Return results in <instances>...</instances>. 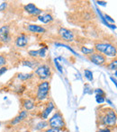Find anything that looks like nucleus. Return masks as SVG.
<instances>
[{
  "mask_svg": "<svg viewBox=\"0 0 117 132\" xmlns=\"http://www.w3.org/2000/svg\"><path fill=\"white\" fill-rule=\"evenodd\" d=\"M101 124L106 126V128L114 127L116 125V114L112 109H106L103 116L100 119Z\"/></svg>",
  "mask_w": 117,
  "mask_h": 132,
  "instance_id": "f257e3e1",
  "label": "nucleus"
},
{
  "mask_svg": "<svg viewBox=\"0 0 117 132\" xmlns=\"http://www.w3.org/2000/svg\"><path fill=\"white\" fill-rule=\"evenodd\" d=\"M84 76L88 81H93L94 80V77H93V72L91 70L88 69H85L84 71Z\"/></svg>",
  "mask_w": 117,
  "mask_h": 132,
  "instance_id": "f3484780",
  "label": "nucleus"
},
{
  "mask_svg": "<svg viewBox=\"0 0 117 132\" xmlns=\"http://www.w3.org/2000/svg\"><path fill=\"white\" fill-rule=\"evenodd\" d=\"M6 64V59H5V57H3L2 55H0V68L4 67Z\"/></svg>",
  "mask_w": 117,
  "mask_h": 132,
  "instance_id": "bb28decb",
  "label": "nucleus"
},
{
  "mask_svg": "<svg viewBox=\"0 0 117 132\" xmlns=\"http://www.w3.org/2000/svg\"><path fill=\"white\" fill-rule=\"evenodd\" d=\"M108 68L110 70H116V68H117V61H116V59H115V60H114V61H112V62L108 65Z\"/></svg>",
  "mask_w": 117,
  "mask_h": 132,
  "instance_id": "4be33fe9",
  "label": "nucleus"
},
{
  "mask_svg": "<svg viewBox=\"0 0 117 132\" xmlns=\"http://www.w3.org/2000/svg\"><path fill=\"white\" fill-rule=\"evenodd\" d=\"M24 8H25V12H26L27 14H31V15H38L39 16L42 13V11L41 10L40 8H38L34 4H32V3L28 4V5H25Z\"/></svg>",
  "mask_w": 117,
  "mask_h": 132,
  "instance_id": "1a4fd4ad",
  "label": "nucleus"
},
{
  "mask_svg": "<svg viewBox=\"0 0 117 132\" xmlns=\"http://www.w3.org/2000/svg\"><path fill=\"white\" fill-rule=\"evenodd\" d=\"M48 125V122L46 121H42V122H39L36 126V129H42L43 128H45L46 126Z\"/></svg>",
  "mask_w": 117,
  "mask_h": 132,
  "instance_id": "b1692460",
  "label": "nucleus"
},
{
  "mask_svg": "<svg viewBox=\"0 0 117 132\" xmlns=\"http://www.w3.org/2000/svg\"><path fill=\"white\" fill-rule=\"evenodd\" d=\"M97 4L100 5H106V2L105 1H97Z\"/></svg>",
  "mask_w": 117,
  "mask_h": 132,
  "instance_id": "72a5a7b5",
  "label": "nucleus"
},
{
  "mask_svg": "<svg viewBox=\"0 0 117 132\" xmlns=\"http://www.w3.org/2000/svg\"><path fill=\"white\" fill-rule=\"evenodd\" d=\"M55 45H56V46H60V47H65V48H67V49H68V51H71V52L73 53V54H75V55H77L75 51H74L73 50H72L70 47H68V45H65V44H62V43H56V44H55Z\"/></svg>",
  "mask_w": 117,
  "mask_h": 132,
  "instance_id": "393cba45",
  "label": "nucleus"
},
{
  "mask_svg": "<svg viewBox=\"0 0 117 132\" xmlns=\"http://www.w3.org/2000/svg\"><path fill=\"white\" fill-rule=\"evenodd\" d=\"M29 43V39L25 34H21L16 38L15 45L18 48H25Z\"/></svg>",
  "mask_w": 117,
  "mask_h": 132,
  "instance_id": "9d476101",
  "label": "nucleus"
},
{
  "mask_svg": "<svg viewBox=\"0 0 117 132\" xmlns=\"http://www.w3.org/2000/svg\"><path fill=\"white\" fill-rule=\"evenodd\" d=\"M35 74L38 76V77L41 80L46 81V80L51 77V68L46 64L40 65V66L35 69Z\"/></svg>",
  "mask_w": 117,
  "mask_h": 132,
  "instance_id": "39448f33",
  "label": "nucleus"
},
{
  "mask_svg": "<svg viewBox=\"0 0 117 132\" xmlns=\"http://www.w3.org/2000/svg\"><path fill=\"white\" fill-rule=\"evenodd\" d=\"M95 51L94 49H89V48H87V47H82L81 48V52L85 55H91L93 54Z\"/></svg>",
  "mask_w": 117,
  "mask_h": 132,
  "instance_id": "6ab92c4d",
  "label": "nucleus"
},
{
  "mask_svg": "<svg viewBox=\"0 0 117 132\" xmlns=\"http://www.w3.org/2000/svg\"><path fill=\"white\" fill-rule=\"evenodd\" d=\"M96 103H99V104H101V103H105V96L97 95V94H96Z\"/></svg>",
  "mask_w": 117,
  "mask_h": 132,
  "instance_id": "412c9836",
  "label": "nucleus"
},
{
  "mask_svg": "<svg viewBox=\"0 0 117 132\" xmlns=\"http://www.w3.org/2000/svg\"><path fill=\"white\" fill-rule=\"evenodd\" d=\"M38 20L43 23H49L53 21V17L50 14H40L38 16Z\"/></svg>",
  "mask_w": 117,
  "mask_h": 132,
  "instance_id": "4468645a",
  "label": "nucleus"
},
{
  "mask_svg": "<svg viewBox=\"0 0 117 132\" xmlns=\"http://www.w3.org/2000/svg\"><path fill=\"white\" fill-rule=\"evenodd\" d=\"M6 71H7L6 67H2V68H0V76H3Z\"/></svg>",
  "mask_w": 117,
  "mask_h": 132,
  "instance_id": "c756f323",
  "label": "nucleus"
},
{
  "mask_svg": "<svg viewBox=\"0 0 117 132\" xmlns=\"http://www.w3.org/2000/svg\"><path fill=\"white\" fill-rule=\"evenodd\" d=\"M33 77V74H19L18 75V78L23 80V81L28 80L30 78H32Z\"/></svg>",
  "mask_w": 117,
  "mask_h": 132,
  "instance_id": "a211bd4d",
  "label": "nucleus"
},
{
  "mask_svg": "<svg viewBox=\"0 0 117 132\" xmlns=\"http://www.w3.org/2000/svg\"><path fill=\"white\" fill-rule=\"evenodd\" d=\"M0 42L4 43H8L11 42L10 29L8 25H4L0 28Z\"/></svg>",
  "mask_w": 117,
  "mask_h": 132,
  "instance_id": "0eeeda50",
  "label": "nucleus"
},
{
  "mask_svg": "<svg viewBox=\"0 0 117 132\" xmlns=\"http://www.w3.org/2000/svg\"><path fill=\"white\" fill-rule=\"evenodd\" d=\"M27 30L33 33H44L46 31V30L43 27L37 24H29L27 26Z\"/></svg>",
  "mask_w": 117,
  "mask_h": 132,
  "instance_id": "f8f14e48",
  "label": "nucleus"
},
{
  "mask_svg": "<svg viewBox=\"0 0 117 132\" xmlns=\"http://www.w3.org/2000/svg\"><path fill=\"white\" fill-rule=\"evenodd\" d=\"M54 64H55V66H56V68H57V69H58V71L59 72V73L62 74V73H63L62 67H61V65L59 63V60H58L57 59H54Z\"/></svg>",
  "mask_w": 117,
  "mask_h": 132,
  "instance_id": "5701e85b",
  "label": "nucleus"
},
{
  "mask_svg": "<svg viewBox=\"0 0 117 132\" xmlns=\"http://www.w3.org/2000/svg\"><path fill=\"white\" fill-rule=\"evenodd\" d=\"M38 51H39V57H42V59L45 57L46 55H47V48L46 47L41 48L40 50H38Z\"/></svg>",
  "mask_w": 117,
  "mask_h": 132,
  "instance_id": "aec40b11",
  "label": "nucleus"
},
{
  "mask_svg": "<svg viewBox=\"0 0 117 132\" xmlns=\"http://www.w3.org/2000/svg\"><path fill=\"white\" fill-rule=\"evenodd\" d=\"M20 132V131H19ZM25 132H29V131H25Z\"/></svg>",
  "mask_w": 117,
  "mask_h": 132,
  "instance_id": "c9c22d12",
  "label": "nucleus"
},
{
  "mask_svg": "<svg viewBox=\"0 0 117 132\" xmlns=\"http://www.w3.org/2000/svg\"><path fill=\"white\" fill-rule=\"evenodd\" d=\"M6 6H7V3L3 2V3L1 4V5H0V11H5V8H6Z\"/></svg>",
  "mask_w": 117,
  "mask_h": 132,
  "instance_id": "7c9ffc66",
  "label": "nucleus"
},
{
  "mask_svg": "<svg viewBox=\"0 0 117 132\" xmlns=\"http://www.w3.org/2000/svg\"><path fill=\"white\" fill-rule=\"evenodd\" d=\"M51 128H54V129H61L65 127V121L63 116L59 111H57L52 117L49 120V123Z\"/></svg>",
  "mask_w": 117,
  "mask_h": 132,
  "instance_id": "7ed1b4c3",
  "label": "nucleus"
},
{
  "mask_svg": "<svg viewBox=\"0 0 117 132\" xmlns=\"http://www.w3.org/2000/svg\"><path fill=\"white\" fill-rule=\"evenodd\" d=\"M23 65L25 67H28L32 69H34V68H37L40 66V63L37 60H25L23 61Z\"/></svg>",
  "mask_w": 117,
  "mask_h": 132,
  "instance_id": "2eb2a0df",
  "label": "nucleus"
},
{
  "mask_svg": "<svg viewBox=\"0 0 117 132\" xmlns=\"http://www.w3.org/2000/svg\"><path fill=\"white\" fill-rule=\"evenodd\" d=\"M89 59L92 63L98 66H102L106 62V57L105 56H104L103 54L98 53V52H94L89 56Z\"/></svg>",
  "mask_w": 117,
  "mask_h": 132,
  "instance_id": "423d86ee",
  "label": "nucleus"
},
{
  "mask_svg": "<svg viewBox=\"0 0 117 132\" xmlns=\"http://www.w3.org/2000/svg\"><path fill=\"white\" fill-rule=\"evenodd\" d=\"M110 79L112 80V81H113V82H114V85H116V80L114 79V77H110Z\"/></svg>",
  "mask_w": 117,
  "mask_h": 132,
  "instance_id": "f704fd0d",
  "label": "nucleus"
},
{
  "mask_svg": "<svg viewBox=\"0 0 117 132\" xmlns=\"http://www.w3.org/2000/svg\"><path fill=\"white\" fill-rule=\"evenodd\" d=\"M46 132H60V129H54V128H51V129H47Z\"/></svg>",
  "mask_w": 117,
  "mask_h": 132,
  "instance_id": "473e14b6",
  "label": "nucleus"
},
{
  "mask_svg": "<svg viewBox=\"0 0 117 132\" xmlns=\"http://www.w3.org/2000/svg\"><path fill=\"white\" fill-rule=\"evenodd\" d=\"M59 34L63 40H67V42H72L74 40V33L70 30L66 29V28H59Z\"/></svg>",
  "mask_w": 117,
  "mask_h": 132,
  "instance_id": "6e6552de",
  "label": "nucleus"
},
{
  "mask_svg": "<svg viewBox=\"0 0 117 132\" xmlns=\"http://www.w3.org/2000/svg\"><path fill=\"white\" fill-rule=\"evenodd\" d=\"M24 107H25V111H30V110H33L34 108V103L30 100H25L24 102Z\"/></svg>",
  "mask_w": 117,
  "mask_h": 132,
  "instance_id": "dca6fc26",
  "label": "nucleus"
},
{
  "mask_svg": "<svg viewBox=\"0 0 117 132\" xmlns=\"http://www.w3.org/2000/svg\"><path fill=\"white\" fill-rule=\"evenodd\" d=\"M89 90H92V89H91V87L89 86L88 85H85V92H84L85 94H92L93 92H90Z\"/></svg>",
  "mask_w": 117,
  "mask_h": 132,
  "instance_id": "c85d7f7f",
  "label": "nucleus"
},
{
  "mask_svg": "<svg viewBox=\"0 0 117 132\" xmlns=\"http://www.w3.org/2000/svg\"><path fill=\"white\" fill-rule=\"evenodd\" d=\"M28 117V111H22L21 112L19 113V115L18 116H16L15 118L14 119V120L11 121V124L12 125H16V124H19L21 121H23L24 120H25V119Z\"/></svg>",
  "mask_w": 117,
  "mask_h": 132,
  "instance_id": "9b49d317",
  "label": "nucleus"
},
{
  "mask_svg": "<svg viewBox=\"0 0 117 132\" xmlns=\"http://www.w3.org/2000/svg\"><path fill=\"white\" fill-rule=\"evenodd\" d=\"M96 51L98 53H103L104 56L108 57H115L116 56V48L111 43H96L95 45Z\"/></svg>",
  "mask_w": 117,
  "mask_h": 132,
  "instance_id": "f03ea898",
  "label": "nucleus"
},
{
  "mask_svg": "<svg viewBox=\"0 0 117 132\" xmlns=\"http://www.w3.org/2000/svg\"><path fill=\"white\" fill-rule=\"evenodd\" d=\"M95 93H96L97 95H102V96H105V93L104 92L102 89H100V88L96 89V90H95Z\"/></svg>",
  "mask_w": 117,
  "mask_h": 132,
  "instance_id": "cd10ccee",
  "label": "nucleus"
},
{
  "mask_svg": "<svg viewBox=\"0 0 117 132\" xmlns=\"http://www.w3.org/2000/svg\"><path fill=\"white\" fill-rule=\"evenodd\" d=\"M53 109H54V104H53L52 102H50L49 103H48L47 107L45 108V109L43 110V111L42 112V118L43 119V120H46V119L49 117V115L51 114V112L53 111Z\"/></svg>",
  "mask_w": 117,
  "mask_h": 132,
  "instance_id": "ddd939ff",
  "label": "nucleus"
},
{
  "mask_svg": "<svg viewBox=\"0 0 117 132\" xmlns=\"http://www.w3.org/2000/svg\"><path fill=\"white\" fill-rule=\"evenodd\" d=\"M0 125H1V123H0Z\"/></svg>",
  "mask_w": 117,
  "mask_h": 132,
  "instance_id": "e433bc0d",
  "label": "nucleus"
},
{
  "mask_svg": "<svg viewBox=\"0 0 117 132\" xmlns=\"http://www.w3.org/2000/svg\"><path fill=\"white\" fill-rule=\"evenodd\" d=\"M28 53H29V55L31 56L32 57H39V51H30Z\"/></svg>",
  "mask_w": 117,
  "mask_h": 132,
  "instance_id": "a878e982",
  "label": "nucleus"
},
{
  "mask_svg": "<svg viewBox=\"0 0 117 132\" xmlns=\"http://www.w3.org/2000/svg\"><path fill=\"white\" fill-rule=\"evenodd\" d=\"M50 91V83L48 81H43L39 85L38 89H37V99L39 101H43L47 99L49 95Z\"/></svg>",
  "mask_w": 117,
  "mask_h": 132,
  "instance_id": "20e7f679",
  "label": "nucleus"
},
{
  "mask_svg": "<svg viewBox=\"0 0 117 132\" xmlns=\"http://www.w3.org/2000/svg\"><path fill=\"white\" fill-rule=\"evenodd\" d=\"M96 132H111V129H109V128H104V129H99V130H97Z\"/></svg>",
  "mask_w": 117,
  "mask_h": 132,
  "instance_id": "2f4dec72",
  "label": "nucleus"
}]
</instances>
